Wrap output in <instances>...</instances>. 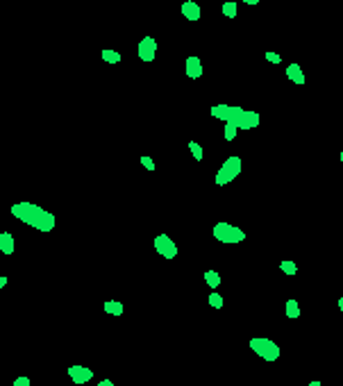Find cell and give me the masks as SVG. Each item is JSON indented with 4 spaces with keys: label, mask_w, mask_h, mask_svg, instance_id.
<instances>
[{
    "label": "cell",
    "mask_w": 343,
    "mask_h": 386,
    "mask_svg": "<svg viewBox=\"0 0 343 386\" xmlns=\"http://www.w3.org/2000/svg\"><path fill=\"white\" fill-rule=\"evenodd\" d=\"M10 211H12V216L19 218L21 223H25V225L43 232V234L52 232L55 230V225H57L55 213L48 211V209H43V207H39V204H34V202H16V204H12Z\"/></svg>",
    "instance_id": "obj_1"
},
{
    "label": "cell",
    "mask_w": 343,
    "mask_h": 386,
    "mask_svg": "<svg viewBox=\"0 0 343 386\" xmlns=\"http://www.w3.org/2000/svg\"><path fill=\"white\" fill-rule=\"evenodd\" d=\"M211 118L234 125L239 130H255L261 123V116L257 112H250V109L243 107H232V104H214L211 107Z\"/></svg>",
    "instance_id": "obj_2"
},
{
    "label": "cell",
    "mask_w": 343,
    "mask_h": 386,
    "mask_svg": "<svg viewBox=\"0 0 343 386\" xmlns=\"http://www.w3.org/2000/svg\"><path fill=\"white\" fill-rule=\"evenodd\" d=\"M241 171H243V161H241V157L232 154V157L225 159L223 166H220V168H218V173H216V184H218V186L230 184L232 180H237V177L241 175Z\"/></svg>",
    "instance_id": "obj_3"
},
{
    "label": "cell",
    "mask_w": 343,
    "mask_h": 386,
    "mask_svg": "<svg viewBox=\"0 0 343 386\" xmlns=\"http://www.w3.org/2000/svg\"><path fill=\"white\" fill-rule=\"evenodd\" d=\"M211 234H214L216 241H220V243H225V245H232V243H241V241H246V234H243L241 227L230 225V223H216L214 230H211Z\"/></svg>",
    "instance_id": "obj_4"
},
{
    "label": "cell",
    "mask_w": 343,
    "mask_h": 386,
    "mask_svg": "<svg viewBox=\"0 0 343 386\" xmlns=\"http://www.w3.org/2000/svg\"><path fill=\"white\" fill-rule=\"evenodd\" d=\"M250 348L255 354H259L264 361H277L279 359V345L275 341L266 339V336H255L250 339Z\"/></svg>",
    "instance_id": "obj_5"
},
{
    "label": "cell",
    "mask_w": 343,
    "mask_h": 386,
    "mask_svg": "<svg viewBox=\"0 0 343 386\" xmlns=\"http://www.w3.org/2000/svg\"><path fill=\"white\" fill-rule=\"evenodd\" d=\"M152 245H155V250L164 259H175L178 257V245H175V241L170 239L168 234H157L155 241H152Z\"/></svg>",
    "instance_id": "obj_6"
},
{
    "label": "cell",
    "mask_w": 343,
    "mask_h": 386,
    "mask_svg": "<svg viewBox=\"0 0 343 386\" xmlns=\"http://www.w3.org/2000/svg\"><path fill=\"white\" fill-rule=\"evenodd\" d=\"M137 54L141 62H152L157 57V41L155 36H143L137 45Z\"/></svg>",
    "instance_id": "obj_7"
},
{
    "label": "cell",
    "mask_w": 343,
    "mask_h": 386,
    "mask_svg": "<svg viewBox=\"0 0 343 386\" xmlns=\"http://www.w3.org/2000/svg\"><path fill=\"white\" fill-rule=\"evenodd\" d=\"M69 377L75 381V384H87V381L93 379V370L87 366H71L69 368Z\"/></svg>",
    "instance_id": "obj_8"
},
{
    "label": "cell",
    "mask_w": 343,
    "mask_h": 386,
    "mask_svg": "<svg viewBox=\"0 0 343 386\" xmlns=\"http://www.w3.org/2000/svg\"><path fill=\"white\" fill-rule=\"evenodd\" d=\"M184 73H187V77H191V80H198V77L202 75V62H200V57H196V54L187 57V62H184Z\"/></svg>",
    "instance_id": "obj_9"
},
{
    "label": "cell",
    "mask_w": 343,
    "mask_h": 386,
    "mask_svg": "<svg viewBox=\"0 0 343 386\" xmlns=\"http://www.w3.org/2000/svg\"><path fill=\"white\" fill-rule=\"evenodd\" d=\"M182 16L187 18V21H200V16H202L200 5L193 3V0H187V3H182Z\"/></svg>",
    "instance_id": "obj_10"
},
{
    "label": "cell",
    "mask_w": 343,
    "mask_h": 386,
    "mask_svg": "<svg viewBox=\"0 0 343 386\" xmlns=\"http://www.w3.org/2000/svg\"><path fill=\"white\" fill-rule=\"evenodd\" d=\"M14 250H16L14 234H12V232H3V234H0V252L10 257V254H14Z\"/></svg>",
    "instance_id": "obj_11"
},
{
    "label": "cell",
    "mask_w": 343,
    "mask_h": 386,
    "mask_svg": "<svg viewBox=\"0 0 343 386\" xmlns=\"http://www.w3.org/2000/svg\"><path fill=\"white\" fill-rule=\"evenodd\" d=\"M287 77L291 82H296L298 86H302L307 82V77H305V73H302L300 64H289V66H287Z\"/></svg>",
    "instance_id": "obj_12"
},
{
    "label": "cell",
    "mask_w": 343,
    "mask_h": 386,
    "mask_svg": "<svg viewBox=\"0 0 343 386\" xmlns=\"http://www.w3.org/2000/svg\"><path fill=\"white\" fill-rule=\"evenodd\" d=\"M102 307H105V311L111 313V316H123V311H125L123 302H119V300H107Z\"/></svg>",
    "instance_id": "obj_13"
},
{
    "label": "cell",
    "mask_w": 343,
    "mask_h": 386,
    "mask_svg": "<svg viewBox=\"0 0 343 386\" xmlns=\"http://www.w3.org/2000/svg\"><path fill=\"white\" fill-rule=\"evenodd\" d=\"M205 282L209 289H218L220 286V275L216 270H205Z\"/></svg>",
    "instance_id": "obj_14"
},
{
    "label": "cell",
    "mask_w": 343,
    "mask_h": 386,
    "mask_svg": "<svg viewBox=\"0 0 343 386\" xmlns=\"http://www.w3.org/2000/svg\"><path fill=\"white\" fill-rule=\"evenodd\" d=\"M121 52H116V50H111V48H107V50H102V62H107V64H119L121 62Z\"/></svg>",
    "instance_id": "obj_15"
},
{
    "label": "cell",
    "mask_w": 343,
    "mask_h": 386,
    "mask_svg": "<svg viewBox=\"0 0 343 386\" xmlns=\"http://www.w3.org/2000/svg\"><path fill=\"white\" fill-rule=\"evenodd\" d=\"M220 12H223V16H227V18H237V12H239V5L237 3H223V7H220Z\"/></svg>",
    "instance_id": "obj_16"
},
{
    "label": "cell",
    "mask_w": 343,
    "mask_h": 386,
    "mask_svg": "<svg viewBox=\"0 0 343 386\" xmlns=\"http://www.w3.org/2000/svg\"><path fill=\"white\" fill-rule=\"evenodd\" d=\"M287 318H300V307H298V300H287Z\"/></svg>",
    "instance_id": "obj_17"
},
{
    "label": "cell",
    "mask_w": 343,
    "mask_h": 386,
    "mask_svg": "<svg viewBox=\"0 0 343 386\" xmlns=\"http://www.w3.org/2000/svg\"><path fill=\"white\" fill-rule=\"evenodd\" d=\"M279 270H284V275H296V272H298V266H296V261H289V259H284V261H279Z\"/></svg>",
    "instance_id": "obj_18"
},
{
    "label": "cell",
    "mask_w": 343,
    "mask_h": 386,
    "mask_svg": "<svg viewBox=\"0 0 343 386\" xmlns=\"http://www.w3.org/2000/svg\"><path fill=\"white\" fill-rule=\"evenodd\" d=\"M223 302H225V300H223V295H220V293H216V291H214V293H209V304L214 309H223Z\"/></svg>",
    "instance_id": "obj_19"
},
{
    "label": "cell",
    "mask_w": 343,
    "mask_h": 386,
    "mask_svg": "<svg viewBox=\"0 0 343 386\" xmlns=\"http://www.w3.org/2000/svg\"><path fill=\"white\" fill-rule=\"evenodd\" d=\"M189 150H191L193 159H196V161H200V159H202V148H200V143H196V141H189Z\"/></svg>",
    "instance_id": "obj_20"
},
{
    "label": "cell",
    "mask_w": 343,
    "mask_h": 386,
    "mask_svg": "<svg viewBox=\"0 0 343 386\" xmlns=\"http://www.w3.org/2000/svg\"><path fill=\"white\" fill-rule=\"evenodd\" d=\"M237 132H239V127H234V125H227V123H225V141H234V136H237Z\"/></svg>",
    "instance_id": "obj_21"
},
{
    "label": "cell",
    "mask_w": 343,
    "mask_h": 386,
    "mask_svg": "<svg viewBox=\"0 0 343 386\" xmlns=\"http://www.w3.org/2000/svg\"><path fill=\"white\" fill-rule=\"evenodd\" d=\"M139 161H141L143 163V168H146V171H155V161H152V157H148V154H143V157L141 159H139Z\"/></svg>",
    "instance_id": "obj_22"
},
{
    "label": "cell",
    "mask_w": 343,
    "mask_h": 386,
    "mask_svg": "<svg viewBox=\"0 0 343 386\" xmlns=\"http://www.w3.org/2000/svg\"><path fill=\"white\" fill-rule=\"evenodd\" d=\"M32 381H30V377H25V375H21V377H16L14 381H12V386H30Z\"/></svg>",
    "instance_id": "obj_23"
},
{
    "label": "cell",
    "mask_w": 343,
    "mask_h": 386,
    "mask_svg": "<svg viewBox=\"0 0 343 386\" xmlns=\"http://www.w3.org/2000/svg\"><path fill=\"white\" fill-rule=\"evenodd\" d=\"M266 62H270V64H279V62H282V57H279L277 52H266Z\"/></svg>",
    "instance_id": "obj_24"
},
{
    "label": "cell",
    "mask_w": 343,
    "mask_h": 386,
    "mask_svg": "<svg viewBox=\"0 0 343 386\" xmlns=\"http://www.w3.org/2000/svg\"><path fill=\"white\" fill-rule=\"evenodd\" d=\"M98 386H114V381H111V379H100V381H98Z\"/></svg>",
    "instance_id": "obj_25"
},
{
    "label": "cell",
    "mask_w": 343,
    "mask_h": 386,
    "mask_svg": "<svg viewBox=\"0 0 343 386\" xmlns=\"http://www.w3.org/2000/svg\"><path fill=\"white\" fill-rule=\"evenodd\" d=\"M305 386H323V384H320V379H314V381H309V384H305Z\"/></svg>",
    "instance_id": "obj_26"
},
{
    "label": "cell",
    "mask_w": 343,
    "mask_h": 386,
    "mask_svg": "<svg viewBox=\"0 0 343 386\" xmlns=\"http://www.w3.org/2000/svg\"><path fill=\"white\" fill-rule=\"evenodd\" d=\"M3 286H7V277H0V289H3Z\"/></svg>",
    "instance_id": "obj_27"
},
{
    "label": "cell",
    "mask_w": 343,
    "mask_h": 386,
    "mask_svg": "<svg viewBox=\"0 0 343 386\" xmlns=\"http://www.w3.org/2000/svg\"><path fill=\"white\" fill-rule=\"evenodd\" d=\"M336 304H338V309L343 311V298H338V302H336Z\"/></svg>",
    "instance_id": "obj_28"
},
{
    "label": "cell",
    "mask_w": 343,
    "mask_h": 386,
    "mask_svg": "<svg viewBox=\"0 0 343 386\" xmlns=\"http://www.w3.org/2000/svg\"><path fill=\"white\" fill-rule=\"evenodd\" d=\"M338 159H341V161H343V152H341V154H338Z\"/></svg>",
    "instance_id": "obj_29"
}]
</instances>
